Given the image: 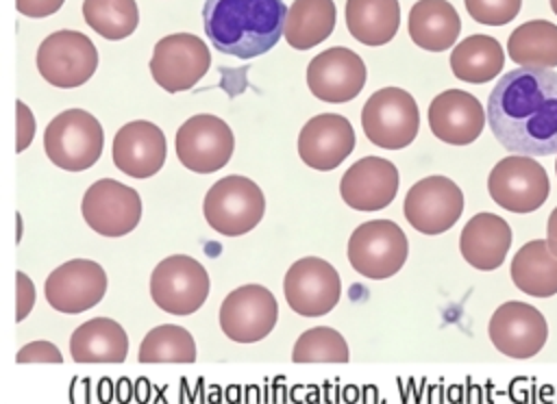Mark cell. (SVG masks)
Instances as JSON below:
<instances>
[{
  "instance_id": "28",
  "label": "cell",
  "mask_w": 557,
  "mask_h": 404,
  "mask_svg": "<svg viewBox=\"0 0 557 404\" xmlns=\"http://www.w3.org/2000/svg\"><path fill=\"white\" fill-rule=\"evenodd\" d=\"M333 0H294L285 17V41L296 50H309L322 43L335 28Z\"/></svg>"
},
{
  "instance_id": "41",
  "label": "cell",
  "mask_w": 557,
  "mask_h": 404,
  "mask_svg": "<svg viewBox=\"0 0 557 404\" xmlns=\"http://www.w3.org/2000/svg\"><path fill=\"white\" fill-rule=\"evenodd\" d=\"M555 172H557V163H555Z\"/></svg>"
},
{
  "instance_id": "19",
  "label": "cell",
  "mask_w": 557,
  "mask_h": 404,
  "mask_svg": "<svg viewBox=\"0 0 557 404\" xmlns=\"http://www.w3.org/2000/svg\"><path fill=\"white\" fill-rule=\"evenodd\" d=\"M485 119L481 102L463 89H446L429 104L431 132L450 146H468L479 139Z\"/></svg>"
},
{
  "instance_id": "8",
  "label": "cell",
  "mask_w": 557,
  "mask_h": 404,
  "mask_svg": "<svg viewBox=\"0 0 557 404\" xmlns=\"http://www.w3.org/2000/svg\"><path fill=\"white\" fill-rule=\"evenodd\" d=\"M492 200L511 213L537 211L550 193L546 169L527 154H511L500 159L487 178Z\"/></svg>"
},
{
  "instance_id": "25",
  "label": "cell",
  "mask_w": 557,
  "mask_h": 404,
  "mask_svg": "<svg viewBox=\"0 0 557 404\" xmlns=\"http://www.w3.org/2000/svg\"><path fill=\"white\" fill-rule=\"evenodd\" d=\"M70 354L76 363H122L128 354L126 330L109 317H94L72 332Z\"/></svg>"
},
{
  "instance_id": "11",
  "label": "cell",
  "mask_w": 557,
  "mask_h": 404,
  "mask_svg": "<svg viewBox=\"0 0 557 404\" xmlns=\"http://www.w3.org/2000/svg\"><path fill=\"white\" fill-rule=\"evenodd\" d=\"M233 148V130L218 115H191L176 130V156L187 169L198 174L222 169L231 161Z\"/></svg>"
},
{
  "instance_id": "30",
  "label": "cell",
  "mask_w": 557,
  "mask_h": 404,
  "mask_svg": "<svg viewBox=\"0 0 557 404\" xmlns=\"http://www.w3.org/2000/svg\"><path fill=\"white\" fill-rule=\"evenodd\" d=\"M507 52L524 67H557V26L546 20L520 24L509 35Z\"/></svg>"
},
{
  "instance_id": "22",
  "label": "cell",
  "mask_w": 557,
  "mask_h": 404,
  "mask_svg": "<svg viewBox=\"0 0 557 404\" xmlns=\"http://www.w3.org/2000/svg\"><path fill=\"white\" fill-rule=\"evenodd\" d=\"M113 163L131 178H150L165 163V135L148 122L124 124L113 137Z\"/></svg>"
},
{
  "instance_id": "7",
  "label": "cell",
  "mask_w": 557,
  "mask_h": 404,
  "mask_svg": "<svg viewBox=\"0 0 557 404\" xmlns=\"http://www.w3.org/2000/svg\"><path fill=\"white\" fill-rule=\"evenodd\" d=\"M211 289L207 269L187 254H174L157 263L150 274V295L154 304L172 315L196 313Z\"/></svg>"
},
{
  "instance_id": "12",
  "label": "cell",
  "mask_w": 557,
  "mask_h": 404,
  "mask_svg": "<svg viewBox=\"0 0 557 404\" xmlns=\"http://www.w3.org/2000/svg\"><path fill=\"white\" fill-rule=\"evenodd\" d=\"M83 219L102 237H122L137 228L141 219L139 193L113 178L96 180L81 202Z\"/></svg>"
},
{
  "instance_id": "16",
  "label": "cell",
  "mask_w": 557,
  "mask_h": 404,
  "mask_svg": "<svg viewBox=\"0 0 557 404\" xmlns=\"http://www.w3.org/2000/svg\"><path fill=\"white\" fill-rule=\"evenodd\" d=\"M487 332L500 354L511 358H531L544 348L548 339V324L535 306L511 300L494 311Z\"/></svg>"
},
{
  "instance_id": "1",
  "label": "cell",
  "mask_w": 557,
  "mask_h": 404,
  "mask_svg": "<svg viewBox=\"0 0 557 404\" xmlns=\"http://www.w3.org/2000/svg\"><path fill=\"white\" fill-rule=\"evenodd\" d=\"M487 124L511 154L557 152V72L518 67L496 80L487 100Z\"/></svg>"
},
{
  "instance_id": "23",
  "label": "cell",
  "mask_w": 557,
  "mask_h": 404,
  "mask_svg": "<svg viewBox=\"0 0 557 404\" xmlns=\"http://www.w3.org/2000/svg\"><path fill=\"white\" fill-rule=\"evenodd\" d=\"M511 245L509 224L494 213L470 217L459 237V252L474 269L492 272L503 265Z\"/></svg>"
},
{
  "instance_id": "20",
  "label": "cell",
  "mask_w": 557,
  "mask_h": 404,
  "mask_svg": "<svg viewBox=\"0 0 557 404\" xmlns=\"http://www.w3.org/2000/svg\"><path fill=\"white\" fill-rule=\"evenodd\" d=\"M355 150V130L344 115L320 113L298 135V154L311 169H335Z\"/></svg>"
},
{
  "instance_id": "32",
  "label": "cell",
  "mask_w": 557,
  "mask_h": 404,
  "mask_svg": "<svg viewBox=\"0 0 557 404\" xmlns=\"http://www.w3.org/2000/svg\"><path fill=\"white\" fill-rule=\"evenodd\" d=\"M139 363H194L196 343L189 330L174 324L152 328L137 352Z\"/></svg>"
},
{
  "instance_id": "39",
  "label": "cell",
  "mask_w": 557,
  "mask_h": 404,
  "mask_svg": "<svg viewBox=\"0 0 557 404\" xmlns=\"http://www.w3.org/2000/svg\"><path fill=\"white\" fill-rule=\"evenodd\" d=\"M546 241H548L550 250L557 254V206L553 209V213L548 215V222H546Z\"/></svg>"
},
{
  "instance_id": "2",
  "label": "cell",
  "mask_w": 557,
  "mask_h": 404,
  "mask_svg": "<svg viewBox=\"0 0 557 404\" xmlns=\"http://www.w3.org/2000/svg\"><path fill=\"white\" fill-rule=\"evenodd\" d=\"M283 0H205L202 24L215 50L255 59L272 50L285 30Z\"/></svg>"
},
{
  "instance_id": "33",
  "label": "cell",
  "mask_w": 557,
  "mask_h": 404,
  "mask_svg": "<svg viewBox=\"0 0 557 404\" xmlns=\"http://www.w3.org/2000/svg\"><path fill=\"white\" fill-rule=\"evenodd\" d=\"M294 363H348L350 350L344 337L329 328V326H315L305 330L294 350H292Z\"/></svg>"
},
{
  "instance_id": "9",
  "label": "cell",
  "mask_w": 557,
  "mask_h": 404,
  "mask_svg": "<svg viewBox=\"0 0 557 404\" xmlns=\"http://www.w3.org/2000/svg\"><path fill=\"white\" fill-rule=\"evenodd\" d=\"M98 67L94 41L78 30H57L37 50V70L54 87L72 89L85 85Z\"/></svg>"
},
{
  "instance_id": "18",
  "label": "cell",
  "mask_w": 557,
  "mask_h": 404,
  "mask_svg": "<svg viewBox=\"0 0 557 404\" xmlns=\"http://www.w3.org/2000/svg\"><path fill=\"white\" fill-rule=\"evenodd\" d=\"M368 70L363 59L348 48H329L307 65V85L318 100L348 102L363 89Z\"/></svg>"
},
{
  "instance_id": "36",
  "label": "cell",
  "mask_w": 557,
  "mask_h": 404,
  "mask_svg": "<svg viewBox=\"0 0 557 404\" xmlns=\"http://www.w3.org/2000/svg\"><path fill=\"white\" fill-rule=\"evenodd\" d=\"M15 285H17V308H15V319L24 321V317L30 313L33 304H35V287L33 280L24 274L17 272L15 274Z\"/></svg>"
},
{
  "instance_id": "21",
  "label": "cell",
  "mask_w": 557,
  "mask_h": 404,
  "mask_svg": "<svg viewBox=\"0 0 557 404\" xmlns=\"http://www.w3.org/2000/svg\"><path fill=\"white\" fill-rule=\"evenodd\" d=\"M398 191V169L381 156H363L352 163L339 182L342 200L355 211H381Z\"/></svg>"
},
{
  "instance_id": "40",
  "label": "cell",
  "mask_w": 557,
  "mask_h": 404,
  "mask_svg": "<svg viewBox=\"0 0 557 404\" xmlns=\"http://www.w3.org/2000/svg\"><path fill=\"white\" fill-rule=\"evenodd\" d=\"M550 9H553V13L557 15V0H550Z\"/></svg>"
},
{
  "instance_id": "29",
  "label": "cell",
  "mask_w": 557,
  "mask_h": 404,
  "mask_svg": "<svg viewBox=\"0 0 557 404\" xmlns=\"http://www.w3.org/2000/svg\"><path fill=\"white\" fill-rule=\"evenodd\" d=\"M503 65L505 52L490 35H470L450 52V70L463 83H487L500 74Z\"/></svg>"
},
{
  "instance_id": "35",
  "label": "cell",
  "mask_w": 557,
  "mask_h": 404,
  "mask_svg": "<svg viewBox=\"0 0 557 404\" xmlns=\"http://www.w3.org/2000/svg\"><path fill=\"white\" fill-rule=\"evenodd\" d=\"M17 363H61L63 356L50 341H30L17 350Z\"/></svg>"
},
{
  "instance_id": "26",
  "label": "cell",
  "mask_w": 557,
  "mask_h": 404,
  "mask_svg": "<svg viewBox=\"0 0 557 404\" xmlns=\"http://www.w3.org/2000/svg\"><path fill=\"white\" fill-rule=\"evenodd\" d=\"M513 285L533 298H550L557 293V254L546 239L524 243L511 261Z\"/></svg>"
},
{
  "instance_id": "31",
  "label": "cell",
  "mask_w": 557,
  "mask_h": 404,
  "mask_svg": "<svg viewBox=\"0 0 557 404\" xmlns=\"http://www.w3.org/2000/svg\"><path fill=\"white\" fill-rule=\"evenodd\" d=\"M83 17L100 37L117 41L135 33L139 9L135 0H85Z\"/></svg>"
},
{
  "instance_id": "15",
  "label": "cell",
  "mask_w": 557,
  "mask_h": 404,
  "mask_svg": "<svg viewBox=\"0 0 557 404\" xmlns=\"http://www.w3.org/2000/svg\"><path fill=\"white\" fill-rule=\"evenodd\" d=\"M463 193L446 176H426L405 195V217L422 235H442L457 224Z\"/></svg>"
},
{
  "instance_id": "6",
  "label": "cell",
  "mask_w": 557,
  "mask_h": 404,
  "mask_svg": "<svg viewBox=\"0 0 557 404\" xmlns=\"http://www.w3.org/2000/svg\"><path fill=\"white\" fill-rule=\"evenodd\" d=\"M346 254L355 272L372 280H383L400 272L409 254V243L396 222L370 219L352 230Z\"/></svg>"
},
{
  "instance_id": "24",
  "label": "cell",
  "mask_w": 557,
  "mask_h": 404,
  "mask_svg": "<svg viewBox=\"0 0 557 404\" xmlns=\"http://www.w3.org/2000/svg\"><path fill=\"white\" fill-rule=\"evenodd\" d=\"M459 30V13L448 0H418L409 11V37L422 50H448L457 43Z\"/></svg>"
},
{
  "instance_id": "27",
  "label": "cell",
  "mask_w": 557,
  "mask_h": 404,
  "mask_svg": "<svg viewBox=\"0 0 557 404\" xmlns=\"http://www.w3.org/2000/svg\"><path fill=\"white\" fill-rule=\"evenodd\" d=\"M348 33L363 46H383L400 26L398 0H346Z\"/></svg>"
},
{
  "instance_id": "4",
  "label": "cell",
  "mask_w": 557,
  "mask_h": 404,
  "mask_svg": "<svg viewBox=\"0 0 557 404\" xmlns=\"http://www.w3.org/2000/svg\"><path fill=\"white\" fill-rule=\"evenodd\" d=\"M44 148L52 165L67 172H83L100 159L104 130L91 113L67 109L46 126Z\"/></svg>"
},
{
  "instance_id": "38",
  "label": "cell",
  "mask_w": 557,
  "mask_h": 404,
  "mask_svg": "<svg viewBox=\"0 0 557 404\" xmlns=\"http://www.w3.org/2000/svg\"><path fill=\"white\" fill-rule=\"evenodd\" d=\"M65 0H15L17 11L26 17H46L57 13Z\"/></svg>"
},
{
  "instance_id": "3",
  "label": "cell",
  "mask_w": 557,
  "mask_h": 404,
  "mask_svg": "<svg viewBox=\"0 0 557 404\" xmlns=\"http://www.w3.org/2000/svg\"><path fill=\"white\" fill-rule=\"evenodd\" d=\"M202 213L215 232L224 237H239L261 222L265 213V198L257 182L246 176L231 174L209 187Z\"/></svg>"
},
{
  "instance_id": "37",
  "label": "cell",
  "mask_w": 557,
  "mask_h": 404,
  "mask_svg": "<svg viewBox=\"0 0 557 404\" xmlns=\"http://www.w3.org/2000/svg\"><path fill=\"white\" fill-rule=\"evenodd\" d=\"M15 109H17V148L15 150L24 152L35 135V117L24 102H17Z\"/></svg>"
},
{
  "instance_id": "5",
  "label": "cell",
  "mask_w": 557,
  "mask_h": 404,
  "mask_svg": "<svg viewBox=\"0 0 557 404\" xmlns=\"http://www.w3.org/2000/svg\"><path fill=\"white\" fill-rule=\"evenodd\" d=\"M366 137L385 150L407 148L420 130V111L413 96L400 87L374 91L361 109Z\"/></svg>"
},
{
  "instance_id": "13",
  "label": "cell",
  "mask_w": 557,
  "mask_h": 404,
  "mask_svg": "<svg viewBox=\"0 0 557 404\" xmlns=\"http://www.w3.org/2000/svg\"><path fill=\"white\" fill-rule=\"evenodd\" d=\"M285 300L302 317H320L335 308L342 293L337 269L318 256L298 258L283 280Z\"/></svg>"
},
{
  "instance_id": "10",
  "label": "cell",
  "mask_w": 557,
  "mask_h": 404,
  "mask_svg": "<svg viewBox=\"0 0 557 404\" xmlns=\"http://www.w3.org/2000/svg\"><path fill=\"white\" fill-rule=\"evenodd\" d=\"M211 65L207 43L191 33H174L157 41L150 59L154 83L168 93L191 89Z\"/></svg>"
},
{
  "instance_id": "17",
  "label": "cell",
  "mask_w": 557,
  "mask_h": 404,
  "mask_svg": "<svg viewBox=\"0 0 557 404\" xmlns=\"http://www.w3.org/2000/svg\"><path fill=\"white\" fill-rule=\"evenodd\" d=\"M48 304L59 313H83L96 306L107 293L104 269L89 258H72L46 278L44 285Z\"/></svg>"
},
{
  "instance_id": "14",
  "label": "cell",
  "mask_w": 557,
  "mask_h": 404,
  "mask_svg": "<svg viewBox=\"0 0 557 404\" xmlns=\"http://www.w3.org/2000/svg\"><path fill=\"white\" fill-rule=\"evenodd\" d=\"M278 321V304L270 289L244 285L231 291L220 306V328L237 343L265 339Z\"/></svg>"
},
{
  "instance_id": "34",
  "label": "cell",
  "mask_w": 557,
  "mask_h": 404,
  "mask_svg": "<svg viewBox=\"0 0 557 404\" xmlns=\"http://www.w3.org/2000/svg\"><path fill=\"white\" fill-rule=\"evenodd\" d=\"M468 15L485 26L509 24L522 7V0H463Z\"/></svg>"
}]
</instances>
